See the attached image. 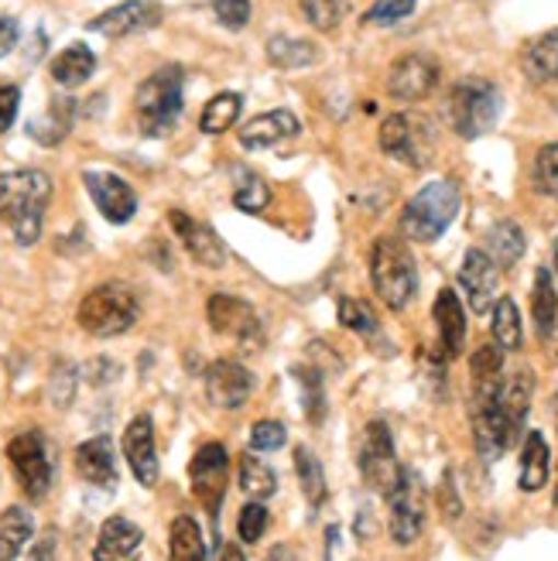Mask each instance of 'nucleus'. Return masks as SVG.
I'll list each match as a JSON object with an SVG mask.
<instances>
[{
    "label": "nucleus",
    "instance_id": "nucleus-16",
    "mask_svg": "<svg viewBox=\"0 0 558 561\" xmlns=\"http://www.w3.org/2000/svg\"><path fill=\"white\" fill-rule=\"evenodd\" d=\"M124 459L141 486L158 483V445H155V425L148 414H137L124 432Z\"/></svg>",
    "mask_w": 558,
    "mask_h": 561
},
{
    "label": "nucleus",
    "instance_id": "nucleus-25",
    "mask_svg": "<svg viewBox=\"0 0 558 561\" xmlns=\"http://www.w3.org/2000/svg\"><path fill=\"white\" fill-rule=\"evenodd\" d=\"M93 69H96V55L87 45H79V42L52 59V79L59 82V87H66V90L82 87V82L93 76Z\"/></svg>",
    "mask_w": 558,
    "mask_h": 561
},
{
    "label": "nucleus",
    "instance_id": "nucleus-5",
    "mask_svg": "<svg viewBox=\"0 0 558 561\" xmlns=\"http://www.w3.org/2000/svg\"><path fill=\"white\" fill-rule=\"evenodd\" d=\"M371 280H374V291L377 298L401 312V308L411 305L414 291H418V267L411 250L405 247V240L395 237H380L374 243V254H371Z\"/></svg>",
    "mask_w": 558,
    "mask_h": 561
},
{
    "label": "nucleus",
    "instance_id": "nucleus-45",
    "mask_svg": "<svg viewBox=\"0 0 558 561\" xmlns=\"http://www.w3.org/2000/svg\"><path fill=\"white\" fill-rule=\"evenodd\" d=\"M535 179H538L542 192H548V195H555V199H558V145H548V148L538 151Z\"/></svg>",
    "mask_w": 558,
    "mask_h": 561
},
{
    "label": "nucleus",
    "instance_id": "nucleus-14",
    "mask_svg": "<svg viewBox=\"0 0 558 561\" xmlns=\"http://www.w3.org/2000/svg\"><path fill=\"white\" fill-rule=\"evenodd\" d=\"M164 18L161 4H155V0H127V4H117L103 11L100 18H93L87 27L103 38H130V35H141V32H151V27H158Z\"/></svg>",
    "mask_w": 558,
    "mask_h": 561
},
{
    "label": "nucleus",
    "instance_id": "nucleus-37",
    "mask_svg": "<svg viewBox=\"0 0 558 561\" xmlns=\"http://www.w3.org/2000/svg\"><path fill=\"white\" fill-rule=\"evenodd\" d=\"M69 124H72V103L69 100H55L48 106V114L42 121H32V137L42 140V145H59V140L69 134Z\"/></svg>",
    "mask_w": 558,
    "mask_h": 561
},
{
    "label": "nucleus",
    "instance_id": "nucleus-33",
    "mask_svg": "<svg viewBox=\"0 0 558 561\" xmlns=\"http://www.w3.org/2000/svg\"><path fill=\"white\" fill-rule=\"evenodd\" d=\"M234 203L240 213H250L258 216L271 206V185L258 175L250 172V168H240L237 172V185H234Z\"/></svg>",
    "mask_w": 558,
    "mask_h": 561
},
{
    "label": "nucleus",
    "instance_id": "nucleus-38",
    "mask_svg": "<svg viewBox=\"0 0 558 561\" xmlns=\"http://www.w3.org/2000/svg\"><path fill=\"white\" fill-rule=\"evenodd\" d=\"M298 387H301V404L309 421H322L326 417V390H322V370L316 367H295L292 370Z\"/></svg>",
    "mask_w": 558,
    "mask_h": 561
},
{
    "label": "nucleus",
    "instance_id": "nucleus-48",
    "mask_svg": "<svg viewBox=\"0 0 558 561\" xmlns=\"http://www.w3.org/2000/svg\"><path fill=\"white\" fill-rule=\"evenodd\" d=\"M18 35H21V27L14 18H0V59L18 45Z\"/></svg>",
    "mask_w": 558,
    "mask_h": 561
},
{
    "label": "nucleus",
    "instance_id": "nucleus-50",
    "mask_svg": "<svg viewBox=\"0 0 558 561\" xmlns=\"http://www.w3.org/2000/svg\"><path fill=\"white\" fill-rule=\"evenodd\" d=\"M555 274H558V240H555Z\"/></svg>",
    "mask_w": 558,
    "mask_h": 561
},
{
    "label": "nucleus",
    "instance_id": "nucleus-29",
    "mask_svg": "<svg viewBox=\"0 0 558 561\" xmlns=\"http://www.w3.org/2000/svg\"><path fill=\"white\" fill-rule=\"evenodd\" d=\"M524 72L535 82H558V27L524 51Z\"/></svg>",
    "mask_w": 558,
    "mask_h": 561
},
{
    "label": "nucleus",
    "instance_id": "nucleus-19",
    "mask_svg": "<svg viewBox=\"0 0 558 561\" xmlns=\"http://www.w3.org/2000/svg\"><path fill=\"white\" fill-rule=\"evenodd\" d=\"M169 222L172 230L182 237L189 257L200 264V267H209V271H219L223 264H227V247H223V240L206 227V222H195L189 213L182 209H172L169 213Z\"/></svg>",
    "mask_w": 558,
    "mask_h": 561
},
{
    "label": "nucleus",
    "instance_id": "nucleus-23",
    "mask_svg": "<svg viewBox=\"0 0 558 561\" xmlns=\"http://www.w3.org/2000/svg\"><path fill=\"white\" fill-rule=\"evenodd\" d=\"M145 541V530L137 527L134 520L127 517H110L103 527H100V541L93 548V558L96 561H121V558H130L137 548Z\"/></svg>",
    "mask_w": 558,
    "mask_h": 561
},
{
    "label": "nucleus",
    "instance_id": "nucleus-3",
    "mask_svg": "<svg viewBox=\"0 0 558 561\" xmlns=\"http://www.w3.org/2000/svg\"><path fill=\"white\" fill-rule=\"evenodd\" d=\"M463 195L456 188V182L449 179H439L429 182L422 192H414L405 213H401V233L405 240L414 243H435L445 230L453 227V219L459 213Z\"/></svg>",
    "mask_w": 558,
    "mask_h": 561
},
{
    "label": "nucleus",
    "instance_id": "nucleus-49",
    "mask_svg": "<svg viewBox=\"0 0 558 561\" xmlns=\"http://www.w3.org/2000/svg\"><path fill=\"white\" fill-rule=\"evenodd\" d=\"M442 496H445V517L456 520V517H459V496L453 493V476H445V483H442Z\"/></svg>",
    "mask_w": 558,
    "mask_h": 561
},
{
    "label": "nucleus",
    "instance_id": "nucleus-18",
    "mask_svg": "<svg viewBox=\"0 0 558 561\" xmlns=\"http://www.w3.org/2000/svg\"><path fill=\"white\" fill-rule=\"evenodd\" d=\"M250 390H254V380H250L247 367L237 359H216L206 370V398L223 411L243 408Z\"/></svg>",
    "mask_w": 558,
    "mask_h": 561
},
{
    "label": "nucleus",
    "instance_id": "nucleus-2",
    "mask_svg": "<svg viewBox=\"0 0 558 561\" xmlns=\"http://www.w3.org/2000/svg\"><path fill=\"white\" fill-rule=\"evenodd\" d=\"M137 124L145 137H164L175 130L182 110H185V69L182 66H161L148 76L134 96Z\"/></svg>",
    "mask_w": 558,
    "mask_h": 561
},
{
    "label": "nucleus",
    "instance_id": "nucleus-40",
    "mask_svg": "<svg viewBox=\"0 0 558 561\" xmlns=\"http://www.w3.org/2000/svg\"><path fill=\"white\" fill-rule=\"evenodd\" d=\"M340 322L350 332H356V335H377V329H380L374 308L367 301H356V298H343L340 301Z\"/></svg>",
    "mask_w": 558,
    "mask_h": 561
},
{
    "label": "nucleus",
    "instance_id": "nucleus-30",
    "mask_svg": "<svg viewBox=\"0 0 558 561\" xmlns=\"http://www.w3.org/2000/svg\"><path fill=\"white\" fill-rule=\"evenodd\" d=\"M240 110H243V96L240 93H219L206 103L203 117H200V130L203 134H227L237 121H240Z\"/></svg>",
    "mask_w": 558,
    "mask_h": 561
},
{
    "label": "nucleus",
    "instance_id": "nucleus-9",
    "mask_svg": "<svg viewBox=\"0 0 558 561\" xmlns=\"http://www.w3.org/2000/svg\"><path fill=\"white\" fill-rule=\"evenodd\" d=\"M390 503V538L395 545H414L425 530V486L418 472L401 469V480L387 493Z\"/></svg>",
    "mask_w": 558,
    "mask_h": 561
},
{
    "label": "nucleus",
    "instance_id": "nucleus-21",
    "mask_svg": "<svg viewBox=\"0 0 558 561\" xmlns=\"http://www.w3.org/2000/svg\"><path fill=\"white\" fill-rule=\"evenodd\" d=\"M76 472L87 480L90 486L114 490L117 486V459H114V442L106 435L90 438L76 448Z\"/></svg>",
    "mask_w": 558,
    "mask_h": 561
},
{
    "label": "nucleus",
    "instance_id": "nucleus-43",
    "mask_svg": "<svg viewBox=\"0 0 558 561\" xmlns=\"http://www.w3.org/2000/svg\"><path fill=\"white\" fill-rule=\"evenodd\" d=\"M288 442V432L282 421H258L254 428H250V445L258 448V453H277Z\"/></svg>",
    "mask_w": 558,
    "mask_h": 561
},
{
    "label": "nucleus",
    "instance_id": "nucleus-13",
    "mask_svg": "<svg viewBox=\"0 0 558 561\" xmlns=\"http://www.w3.org/2000/svg\"><path fill=\"white\" fill-rule=\"evenodd\" d=\"M227 472H230V456L219 442H209L195 453V459L189 466V480H192L195 500H200L203 507H209V511L219 507L223 493H227Z\"/></svg>",
    "mask_w": 558,
    "mask_h": 561
},
{
    "label": "nucleus",
    "instance_id": "nucleus-27",
    "mask_svg": "<svg viewBox=\"0 0 558 561\" xmlns=\"http://www.w3.org/2000/svg\"><path fill=\"white\" fill-rule=\"evenodd\" d=\"M35 535V520L24 507H8L0 514V561H11L24 551V545Z\"/></svg>",
    "mask_w": 558,
    "mask_h": 561
},
{
    "label": "nucleus",
    "instance_id": "nucleus-22",
    "mask_svg": "<svg viewBox=\"0 0 558 561\" xmlns=\"http://www.w3.org/2000/svg\"><path fill=\"white\" fill-rule=\"evenodd\" d=\"M432 316H435V325H439V340H442L445 356H459L463 346H466V312L459 305V295L453 288L439 291Z\"/></svg>",
    "mask_w": 558,
    "mask_h": 561
},
{
    "label": "nucleus",
    "instance_id": "nucleus-24",
    "mask_svg": "<svg viewBox=\"0 0 558 561\" xmlns=\"http://www.w3.org/2000/svg\"><path fill=\"white\" fill-rule=\"evenodd\" d=\"M548 469H551V453L542 432H527L524 438V453H521V476L517 483L524 493H538L548 483Z\"/></svg>",
    "mask_w": 558,
    "mask_h": 561
},
{
    "label": "nucleus",
    "instance_id": "nucleus-17",
    "mask_svg": "<svg viewBox=\"0 0 558 561\" xmlns=\"http://www.w3.org/2000/svg\"><path fill=\"white\" fill-rule=\"evenodd\" d=\"M497 264L493 257L487 254V250L480 247H472L466 250V257H463V267H459V285L469 298V308L477 316L490 312L493 308V295H497Z\"/></svg>",
    "mask_w": 558,
    "mask_h": 561
},
{
    "label": "nucleus",
    "instance_id": "nucleus-6",
    "mask_svg": "<svg viewBox=\"0 0 558 561\" xmlns=\"http://www.w3.org/2000/svg\"><path fill=\"white\" fill-rule=\"evenodd\" d=\"M500 117V90L487 79H463L449 93V124L459 137L477 140Z\"/></svg>",
    "mask_w": 558,
    "mask_h": 561
},
{
    "label": "nucleus",
    "instance_id": "nucleus-28",
    "mask_svg": "<svg viewBox=\"0 0 558 561\" xmlns=\"http://www.w3.org/2000/svg\"><path fill=\"white\" fill-rule=\"evenodd\" d=\"M267 59L277 69H305L319 62V48L305 38H288V35H274L267 42Z\"/></svg>",
    "mask_w": 558,
    "mask_h": 561
},
{
    "label": "nucleus",
    "instance_id": "nucleus-51",
    "mask_svg": "<svg viewBox=\"0 0 558 561\" xmlns=\"http://www.w3.org/2000/svg\"><path fill=\"white\" fill-rule=\"evenodd\" d=\"M555 421H558V398H555Z\"/></svg>",
    "mask_w": 558,
    "mask_h": 561
},
{
    "label": "nucleus",
    "instance_id": "nucleus-46",
    "mask_svg": "<svg viewBox=\"0 0 558 561\" xmlns=\"http://www.w3.org/2000/svg\"><path fill=\"white\" fill-rule=\"evenodd\" d=\"M213 14L223 27L230 32H240L250 21V0H213Z\"/></svg>",
    "mask_w": 558,
    "mask_h": 561
},
{
    "label": "nucleus",
    "instance_id": "nucleus-32",
    "mask_svg": "<svg viewBox=\"0 0 558 561\" xmlns=\"http://www.w3.org/2000/svg\"><path fill=\"white\" fill-rule=\"evenodd\" d=\"M532 308H535V325H538V335H542V340H548V335L555 332V319H558V295H555L551 271H548V267H538V274H535Z\"/></svg>",
    "mask_w": 558,
    "mask_h": 561
},
{
    "label": "nucleus",
    "instance_id": "nucleus-10",
    "mask_svg": "<svg viewBox=\"0 0 558 561\" xmlns=\"http://www.w3.org/2000/svg\"><path fill=\"white\" fill-rule=\"evenodd\" d=\"M360 472H364L367 486L384 493V496L401 480L395 438H390V428L384 425V421H371L367 432H364V442H360Z\"/></svg>",
    "mask_w": 558,
    "mask_h": 561
},
{
    "label": "nucleus",
    "instance_id": "nucleus-41",
    "mask_svg": "<svg viewBox=\"0 0 558 561\" xmlns=\"http://www.w3.org/2000/svg\"><path fill=\"white\" fill-rule=\"evenodd\" d=\"M469 370H472V380L477 383H493L500 380V370H504V350L500 346H480L469 359Z\"/></svg>",
    "mask_w": 558,
    "mask_h": 561
},
{
    "label": "nucleus",
    "instance_id": "nucleus-8",
    "mask_svg": "<svg viewBox=\"0 0 558 561\" xmlns=\"http://www.w3.org/2000/svg\"><path fill=\"white\" fill-rule=\"evenodd\" d=\"M8 459L18 472V480L24 493L32 500H45L52 490V456H48V442L42 432H21L8 442Z\"/></svg>",
    "mask_w": 558,
    "mask_h": 561
},
{
    "label": "nucleus",
    "instance_id": "nucleus-7",
    "mask_svg": "<svg viewBox=\"0 0 558 561\" xmlns=\"http://www.w3.org/2000/svg\"><path fill=\"white\" fill-rule=\"evenodd\" d=\"M380 151L411 168H425L432 161V124L422 117L390 114L380 124Z\"/></svg>",
    "mask_w": 558,
    "mask_h": 561
},
{
    "label": "nucleus",
    "instance_id": "nucleus-1",
    "mask_svg": "<svg viewBox=\"0 0 558 561\" xmlns=\"http://www.w3.org/2000/svg\"><path fill=\"white\" fill-rule=\"evenodd\" d=\"M52 199V179L38 168H21V172L0 175V216L21 247H32L42 237L45 209Z\"/></svg>",
    "mask_w": 558,
    "mask_h": 561
},
{
    "label": "nucleus",
    "instance_id": "nucleus-4",
    "mask_svg": "<svg viewBox=\"0 0 558 561\" xmlns=\"http://www.w3.org/2000/svg\"><path fill=\"white\" fill-rule=\"evenodd\" d=\"M137 319H141V301H137L134 288L121 285V280H106L79 301V325L100 340L124 335Z\"/></svg>",
    "mask_w": 558,
    "mask_h": 561
},
{
    "label": "nucleus",
    "instance_id": "nucleus-11",
    "mask_svg": "<svg viewBox=\"0 0 558 561\" xmlns=\"http://www.w3.org/2000/svg\"><path fill=\"white\" fill-rule=\"evenodd\" d=\"M439 87V62L425 51H411L387 69V93L401 103L425 100Z\"/></svg>",
    "mask_w": 558,
    "mask_h": 561
},
{
    "label": "nucleus",
    "instance_id": "nucleus-52",
    "mask_svg": "<svg viewBox=\"0 0 558 561\" xmlns=\"http://www.w3.org/2000/svg\"><path fill=\"white\" fill-rule=\"evenodd\" d=\"M555 503H558V490H555Z\"/></svg>",
    "mask_w": 558,
    "mask_h": 561
},
{
    "label": "nucleus",
    "instance_id": "nucleus-12",
    "mask_svg": "<svg viewBox=\"0 0 558 561\" xmlns=\"http://www.w3.org/2000/svg\"><path fill=\"white\" fill-rule=\"evenodd\" d=\"M206 319L213 325V332L227 335V340L237 343H261V319L258 312L250 308L243 298L227 295V291H216L206 301Z\"/></svg>",
    "mask_w": 558,
    "mask_h": 561
},
{
    "label": "nucleus",
    "instance_id": "nucleus-36",
    "mask_svg": "<svg viewBox=\"0 0 558 561\" xmlns=\"http://www.w3.org/2000/svg\"><path fill=\"white\" fill-rule=\"evenodd\" d=\"M295 469H298V483H301L305 500H309L312 507H319L326 500V472H322L319 459L312 456V448H305V445L295 448Z\"/></svg>",
    "mask_w": 558,
    "mask_h": 561
},
{
    "label": "nucleus",
    "instance_id": "nucleus-47",
    "mask_svg": "<svg viewBox=\"0 0 558 561\" xmlns=\"http://www.w3.org/2000/svg\"><path fill=\"white\" fill-rule=\"evenodd\" d=\"M18 106H21V90L11 87V82H0V134L11 130V124L18 117Z\"/></svg>",
    "mask_w": 558,
    "mask_h": 561
},
{
    "label": "nucleus",
    "instance_id": "nucleus-31",
    "mask_svg": "<svg viewBox=\"0 0 558 561\" xmlns=\"http://www.w3.org/2000/svg\"><path fill=\"white\" fill-rule=\"evenodd\" d=\"M169 554L172 561H203L206 545H203V530L192 517H175L172 520V535H169Z\"/></svg>",
    "mask_w": 558,
    "mask_h": 561
},
{
    "label": "nucleus",
    "instance_id": "nucleus-44",
    "mask_svg": "<svg viewBox=\"0 0 558 561\" xmlns=\"http://www.w3.org/2000/svg\"><path fill=\"white\" fill-rule=\"evenodd\" d=\"M418 0H377V4L367 11V24L387 27V24H398L414 11Z\"/></svg>",
    "mask_w": 558,
    "mask_h": 561
},
{
    "label": "nucleus",
    "instance_id": "nucleus-35",
    "mask_svg": "<svg viewBox=\"0 0 558 561\" xmlns=\"http://www.w3.org/2000/svg\"><path fill=\"white\" fill-rule=\"evenodd\" d=\"M240 490L247 496H254V500H267L277 490V476H274V469L264 459L240 456Z\"/></svg>",
    "mask_w": 558,
    "mask_h": 561
},
{
    "label": "nucleus",
    "instance_id": "nucleus-39",
    "mask_svg": "<svg viewBox=\"0 0 558 561\" xmlns=\"http://www.w3.org/2000/svg\"><path fill=\"white\" fill-rule=\"evenodd\" d=\"M350 11L346 0H301V14L319 32H337L343 14Z\"/></svg>",
    "mask_w": 558,
    "mask_h": 561
},
{
    "label": "nucleus",
    "instance_id": "nucleus-42",
    "mask_svg": "<svg viewBox=\"0 0 558 561\" xmlns=\"http://www.w3.org/2000/svg\"><path fill=\"white\" fill-rule=\"evenodd\" d=\"M271 517H267V507L264 503H247V507L240 511V520H237V535L243 545H258L264 538Z\"/></svg>",
    "mask_w": 558,
    "mask_h": 561
},
{
    "label": "nucleus",
    "instance_id": "nucleus-26",
    "mask_svg": "<svg viewBox=\"0 0 558 561\" xmlns=\"http://www.w3.org/2000/svg\"><path fill=\"white\" fill-rule=\"evenodd\" d=\"M524 230L514 219H500L497 227L487 233V254L493 257L497 267H514L524 257Z\"/></svg>",
    "mask_w": 558,
    "mask_h": 561
},
{
    "label": "nucleus",
    "instance_id": "nucleus-20",
    "mask_svg": "<svg viewBox=\"0 0 558 561\" xmlns=\"http://www.w3.org/2000/svg\"><path fill=\"white\" fill-rule=\"evenodd\" d=\"M298 130H301V124H298V117L292 114V110H267V114L243 124L240 145L247 151H267V148L285 145V140H295Z\"/></svg>",
    "mask_w": 558,
    "mask_h": 561
},
{
    "label": "nucleus",
    "instance_id": "nucleus-34",
    "mask_svg": "<svg viewBox=\"0 0 558 561\" xmlns=\"http://www.w3.org/2000/svg\"><path fill=\"white\" fill-rule=\"evenodd\" d=\"M493 340L500 350H521V340H524V332H521V312H517V305L514 298H497L493 305Z\"/></svg>",
    "mask_w": 558,
    "mask_h": 561
},
{
    "label": "nucleus",
    "instance_id": "nucleus-15",
    "mask_svg": "<svg viewBox=\"0 0 558 561\" xmlns=\"http://www.w3.org/2000/svg\"><path fill=\"white\" fill-rule=\"evenodd\" d=\"M82 185H87L90 199L96 203V209L103 213L106 222H117V227H124V222L134 219L137 195L121 175H114V172H87V175H82Z\"/></svg>",
    "mask_w": 558,
    "mask_h": 561
}]
</instances>
